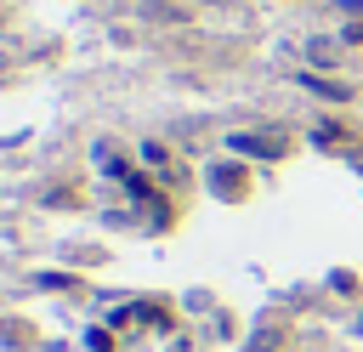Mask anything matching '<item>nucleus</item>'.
<instances>
[{"instance_id": "obj_1", "label": "nucleus", "mask_w": 363, "mask_h": 352, "mask_svg": "<svg viewBox=\"0 0 363 352\" xmlns=\"http://www.w3.org/2000/svg\"><path fill=\"white\" fill-rule=\"evenodd\" d=\"M289 142H295L289 131H233V136H227V148L244 153V159H289V153H295Z\"/></svg>"}, {"instance_id": "obj_2", "label": "nucleus", "mask_w": 363, "mask_h": 352, "mask_svg": "<svg viewBox=\"0 0 363 352\" xmlns=\"http://www.w3.org/2000/svg\"><path fill=\"white\" fill-rule=\"evenodd\" d=\"M204 182H210V193H216V199H233V204H244V199L255 193V176H250L238 159H216V165L204 170Z\"/></svg>"}, {"instance_id": "obj_3", "label": "nucleus", "mask_w": 363, "mask_h": 352, "mask_svg": "<svg viewBox=\"0 0 363 352\" xmlns=\"http://www.w3.org/2000/svg\"><path fill=\"white\" fill-rule=\"evenodd\" d=\"M193 11L182 6V0H147L142 6V23H159V28H176V23H187Z\"/></svg>"}, {"instance_id": "obj_4", "label": "nucleus", "mask_w": 363, "mask_h": 352, "mask_svg": "<svg viewBox=\"0 0 363 352\" xmlns=\"http://www.w3.org/2000/svg\"><path fill=\"white\" fill-rule=\"evenodd\" d=\"M340 51H346L340 40H318V34L306 40V62H312V68H335V62H340Z\"/></svg>"}, {"instance_id": "obj_5", "label": "nucleus", "mask_w": 363, "mask_h": 352, "mask_svg": "<svg viewBox=\"0 0 363 352\" xmlns=\"http://www.w3.org/2000/svg\"><path fill=\"white\" fill-rule=\"evenodd\" d=\"M306 85H312L318 97H335V102H346V97H352V85H335V79H318V74H312Z\"/></svg>"}, {"instance_id": "obj_6", "label": "nucleus", "mask_w": 363, "mask_h": 352, "mask_svg": "<svg viewBox=\"0 0 363 352\" xmlns=\"http://www.w3.org/2000/svg\"><path fill=\"white\" fill-rule=\"evenodd\" d=\"M142 159H147V165H164L170 148H164V142H142Z\"/></svg>"}]
</instances>
